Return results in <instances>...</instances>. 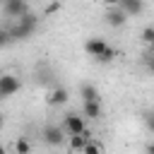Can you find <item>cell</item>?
I'll return each instance as SVG.
<instances>
[{"label": "cell", "instance_id": "cell-1", "mask_svg": "<svg viewBox=\"0 0 154 154\" xmlns=\"http://www.w3.org/2000/svg\"><path fill=\"white\" fill-rule=\"evenodd\" d=\"M36 29H38V17H36L34 12H29V14L19 17L12 26H7V34H10V41H24V38H29Z\"/></svg>", "mask_w": 154, "mask_h": 154}, {"label": "cell", "instance_id": "cell-2", "mask_svg": "<svg viewBox=\"0 0 154 154\" xmlns=\"http://www.w3.org/2000/svg\"><path fill=\"white\" fill-rule=\"evenodd\" d=\"M0 12H2L5 17H10V19H14V22H17L19 17L29 14V12H31V7H29V2H26V0H7V2H2Z\"/></svg>", "mask_w": 154, "mask_h": 154}, {"label": "cell", "instance_id": "cell-3", "mask_svg": "<svg viewBox=\"0 0 154 154\" xmlns=\"http://www.w3.org/2000/svg\"><path fill=\"white\" fill-rule=\"evenodd\" d=\"M19 89H22V82H19L17 75H12V72L0 75V101H2V99H10V96L17 94Z\"/></svg>", "mask_w": 154, "mask_h": 154}, {"label": "cell", "instance_id": "cell-4", "mask_svg": "<svg viewBox=\"0 0 154 154\" xmlns=\"http://www.w3.org/2000/svg\"><path fill=\"white\" fill-rule=\"evenodd\" d=\"M60 130L67 132V135H79V132L87 130V125H84V118H82V116H77V113H67V116L63 118Z\"/></svg>", "mask_w": 154, "mask_h": 154}, {"label": "cell", "instance_id": "cell-5", "mask_svg": "<svg viewBox=\"0 0 154 154\" xmlns=\"http://www.w3.org/2000/svg\"><path fill=\"white\" fill-rule=\"evenodd\" d=\"M41 137H43V142L48 144V147H60L63 142H65V135H63V130H60V125H46L43 128V132H41Z\"/></svg>", "mask_w": 154, "mask_h": 154}, {"label": "cell", "instance_id": "cell-6", "mask_svg": "<svg viewBox=\"0 0 154 154\" xmlns=\"http://www.w3.org/2000/svg\"><path fill=\"white\" fill-rule=\"evenodd\" d=\"M116 7L130 19V17H137V14H142V10H144V2L142 0H118L116 2Z\"/></svg>", "mask_w": 154, "mask_h": 154}, {"label": "cell", "instance_id": "cell-7", "mask_svg": "<svg viewBox=\"0 0 154 154\" xmlns=\"http://www.w3.org/2000/svg\"><path fill=\"white\" fill-rule=\"evenodd\" d=\"M103 19H106V24H108V26H113V29H120V26L128 22V17L116 7V2H113V5H108V10H106Z\"/></svg>", "mask_w": 154, "mask_h": 154}, {"label": "cell", "instance_id": "cell-8", "mask_svg": "<svg viewBox=\"0 0 154 154\" xmlns=\"http://www.w3.org/2000/svg\"><path fill=\"white\" fill-rule=\"evenodd\" d=\"M106 46H108V43H106V38H101V36H91V38H87V41H84V51H87L94 60L106 51Z\"/></svg>", "mask_w": 154, "mask_h": 154}, {"label": "cell", "instance_id": "cell-9", "mask_svg": "<svg viewBox=\"0 0 154 154\" xmlns=\"http://www.w3.org/2000/svg\"><path fill=\"white\" fill-rule=\"evenodd\" d=\"M46 101L51 103V106H63V103H67L70 101V91L65 89V87H60V84H55L51 91H48V96H46Z\"/></svg>", "mask_w": 154, "mask_h": 154}, {"label": "cell", "instance_id": "cell-10", "mask_svg": "<svg viewBox=\"0 0 154 154\" xmlns=\"http://www.w3.org/2000/svg\"><path fill=\"white\" fill-rule=\"evenodd\" d=\"M103 113L101 108V101H84L82 103V118H91V120H99Z\"/></svg>", "mask_w": 154, "mask_h": 154}, {"label": "cell", "instance_id": "cell-11", "mask_svg": "<svg viewBox=\"0 0 154 154\" xmlns=\"http://www.w3.org/2000/svg\"><path fill=\"white\" fill-rule=\"evenodd\" d=\"M89 140H91V132H89V130H84V132H79V135H67V144H70L72 152H82Z\"/></svg>", "mask_w": 154, "mask_h": 154}, {"label": "cell", "instance_id": "cell-12", "mask_svg": "<svg viewBox=\"0 0 154 154\" xmlns=\"http://www.w3.org/2000/svg\"><path fill=\"white\" fill-rule=\"evenodd\" d=\"M79 96H82V101H99V89L91 82H84L79 87Z\"/></svg>", "mask_w": 154, "mask_h": 154}, {"label": "cell", "instance_id": "cell-13", "mask_svg": "<svg viewBox=\"0 0 154 154\" xmlns=\"http://www.w3.org/2000/svg\"><path fill=\"white\" fill-rule=\"evenodd\" d=\"M116 58H118V51H116L113 46H106V51L96 58V63H113Z\"/></svg>", "mask_w": 154, "mask_h": 154}, {"label": "cell", "instance_id": "cell-14", "mask_svg": "<svg viewBox=\"0 0 154 154\" xmlns=\"http://www.w3.org/2000/svg\"><path fill=\"white\" fill-rule=\"evenodd\" d=\"M142 43H144L147 48L154 46V26H152V24H147V26L142 29Z\"/></svg>", "mask_w": 154, "mask_h": 154}, {"label": "cell", "instance_id": "cell-15", "mask_svg": "<svg viewBox=\"0 0 154 154\" xmlns=\"http://www.w3.org/2000/svg\"><path fill=\"white\" fill-rule=\"evenodd\" d=\"M14 152H17V154H31V142H29L26 137H19V140L14 142Z\"/></svg>", "mask_w": 154, "mask_h": 154}, {"label": "cell", "instance_id": "cell-16", "mask_svg": "<svg viewBox=\"0 0 154 154\" xmlns=\"http://www.w3.org/2000/svg\"><path fill=\"white\" fill-rule=\"evenodd\" d=\"M103 149H101V144L99 142H94V140H89L87 144H84V149H82V154H101Z\"/></svg>", "mask_w": 154, "mask_h": 154}, {"label": "cell", "instance_id": "cell-17", "mask_svg": "<svg viewBox=\"0 0 154 154\" xmlns=\"http://www.w3.org/2000/svg\"><path fill=\"white\" fill-rule=\"evenodd\" d=\"M10 43V34H7V26H2L0 24V48H5Z\"/></svg>", "mask_w": 154, "mask_h": 154}, {"label": "cell", "instance_id": "cell-18", "mask_svg": "<svg viewBox=\"0 0 154 154\" xmlns=\"http://www.w3.org/2000/svg\"><path fill=\"white\" fill-rule=\"evenodd\" d=\"M60 7H63L60 2H51V5H46V7H43V12H46V14H53V12H58Z\"/></svg>", "mask_w": 154, "mask_h": 154}, {"label": "cell", "instance_id": "cell-19", "mask_svg": "<svg viewBox=\"0 0 154 154\" xmlns=\"http://www.w3.org/2000/svg\"><path fill=\"white\" fill-rule=\"evenodd\" d=\"M144 152H147V154H154V147H152V142H149V144L144 147Z\"/></svg>", "mask_w": 154, "mask_h": 154}, {"label": "cell", "instance_id": "cell-20", "mask_svg": "<svg viewBox=\"0 0 154 154\" xmlns=\"http://www.w3.org/2000/svg\"><path fill=\"white\" fill-rule=\"evenodd\" d=\"M2 125H5V118H2V113H0V130H2Z\"/></svg>", "mask_w": 154, "mask_h": 154}, {"label": "cell", "instance_id": "cell-21", "mask_svg": "<svg viewBox=\"0 0 154 154\" xmlns=\"http://www.w3.org/2000/svg\"><path fill=\"white\" fill-rule=\"evenodd\" d=\"M0 154H7V149H5V147H2V144H0Z\"/></svg>", "mask_w": 154, "mask_h": 154}]
</instances>
